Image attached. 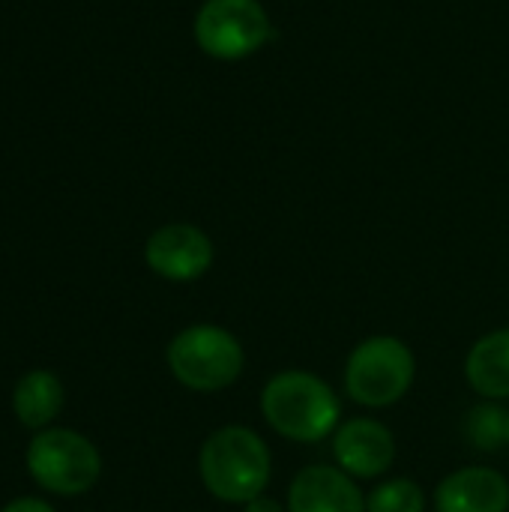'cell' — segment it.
<instances>
[{"mask_svg": "<svg viewBox=\"0 0 509 512\" xmlns=\"http://www.w3.org/2000/svg\"><path fill=\"white\" fill-rule=\"evenodd\" d=\"M261 414L276 435L297 444H318L342 426V402L333 387L303 369L279 372L264 384Z\"/></svg>", "mask_w": 509, "mask_h": 512, "instance_id": "obj_1", "label": "cell"}, {"mask_svg": "<svg viewBox=\"0 0 509 512\" xmlns=\"http://www.w3.org/2000/svg\"><path fill=\"white\" fill-rule=\"evenodd\" d=\"M204 489L222 504H249L270 483V447L246 426L216 429L198 456Z\"/></svg>", "mask_w": 509, "mask_h": 512, "instance_id": "obj_2", "label": "cell"}, {"mask_svg": "<svg viewBox=\"0 0 509 512\" xmlns=\"http://www.w3.org/2000/svg\"><path fill=\"white\" fill-rule=\"evenodd\" d=\"M243 366V345L234 333L216 324L186 327L168 345L171 375L195 393H219L231 387L240 378Z\"/></svg>", "mask_w": 509, "mask_h": 512, "instance_id": "obj_3", "label": "cell"}, {"mask_svg": "<svg viewBox=\"0 0 509 512\" xmlns=\"http://www.w3.org/2000/svg\"><path fill=\"white\" fill-rule=\"evenodd\" d=\"M414 351L396 336L363 339L345 363V393L363 408H390L414 387Z\"/></svg>", "mask_w": 509, "mask_h": 512, "instance_id": "obj_4", "label": "cell"}, {"mask_svg": "<svg viewBox=\"0 0 509 512\" xmlns=\"http://www.w3.org/2000/svg\"><path fill=\"white\" fill-rule=\"evenodd\" d=\"M273 36L258 0H204L195 15V42L216 60H243Z\"/></svg>", "mask_w": 509, "mask_h": 512, "instance_id": "obj_5", "label": "cell"}, {"mask_svg": "<svg viewBox=\"0 0 509 512\" xmlns=\"http://www.w3.org/2000/svg\"><path fill=\"white\" fill-rule=\"evenodd\" d=\"M30 477L54 495H81L99 480L102 462L96 447L69 429H48L27 450Z\"/></svg>", "mask_w": 509, "mask_h": 512, "instance_id": "obj_6", "label": "cell"}, {"mask_svg": "<svg viewBox=\"0 0 509 512\" xmlns=\"http://www.w3.org/2000/svg\"><path fill=\"white\" fill-rule=\"evenodd\" d=\"M144 258L147 267L168 282H195L213 264V243L201 228L174 222L150 234Z\"/></svg>", "mask_w": 509, "mask_h": 512, "instance_id": "obj_7", "label": "cell"}, {"mask_svg": "<svg viewBox=\"0 0 509 512\" xmlns=\"http://www.w3.org/2000/svg\"><path fill=\"white\" fill-rule=\"evenodd\" d=\"M333 456L348 477L375 480L393 468L396 441L393 432L369 417L345 420L333 435Z\"/></svg>", "mask_w": 509, "mask_h": 512, "instance_id": "obj_8", "label": "cell"}, {"mask_svg": "<svg viewBox=\"0 0 509 512\" xmlns=\"http://www.w3.org/2000/svg\"><path fill=\"white\" fill-rule=\"evenodd\" d=\"M288 512H366V498L342 468L309 465L291 480Z\"/></svg>", "mask_w": 509, "mask_h": 512, "instance_id": "obj_9", "label": "cell"}, {"mask_svg": "<svg viewBox=\"0 0 509 512\" xmlns=\"http://www.w3.org/2000/svg\"><path fill=\"white\" fill-rule=\"evenodd\" d=\"M438 512H507L509 483L495 468H462L441 480L435 492Z\"/></svg>", "mask_w": 509, "mask_h": 512, "instance_id": "obj_10", "label": "cell"}, {"mask_svg": "<svg viewBox=\"0 0 509 512\" xmlns=\"http://www.w3.org/2000/svg\"><path fill=\"white\" fill-rule=\"evenodd\" d=\"M465 375L483 399H509V327L486 333L471 345Z\"/></svg>", "mask_w": 509, "mask_h": 512, "instance_id": "obj_11", "label": "cell"}, {"mask_svg": "<svg viewBox=\"0 0 509 512\" xmlns=\"http://www.w3.org/2000/svg\"><path fill=\"white\" fill-rule=\"evenodd\" d=\"M12 408L18 414V420L30 429H42L48 426L60 408H63V384L51 375V372H30L18 381L15 396H12Z\"/></svg>", "mask_w": 509, "mask_h": 512, "instance_id": "obj_12", "label": "cell"}, {"mask_svg": "<svg viewBox=\"0 0 509 512\" xmlns=\"http://www.w3.org/2000/svg\"><path fill=\"white\" fill-rule=\"evenodd\" d=\"M465 435L474 450L483 453H498L509 444V414L498 402H483L471 408L465 420Z\"/></svg>", "mask_w": 509, "mask_h": 512, "instance_id": "obj_13", "label": "cell"}, {"mask_svg": "<svg viewBox=\"0 0 509 512\" xmlns=\"http://www.w3.org/2000/svg\"><path fill=\"white\" fill-rule=\"evenodd\" d=\"M366 512H426V492L414 480H387L369 492Z\"/></svg>", "mask_w": 509, "mask_h": 512, "instance_id": "obj_14", "label": "cell"}, {"mask_svg": "<svg viewBox=\"0 0 509 512\" xmlns=\"http://www.w3.org/2000/svg\"><path fill=\"white\" fill-rule=\"evenodd\" d=\"M0 512H54L45 501H39V498H18V501H12V504H6Z\"/></svg>", "mask_w": 509, "mask_h": 512, "instance_id": "obj_15", "label": "cell"}, {"mask_svg": "<svg viewBox=\"0 0 509 512\" xmlns=\"http://www.w3.org/2000/svg\"><path fill=\"white\" fill-rule=\"evenodd\" d=\"M243 512H288L279 501H273V498H267V495H258L255 501H249V504H243Z\"/></svg>", "mask_w": 509, "mask_h": 512, "instance_id": "obj_16", "label": "cell"}]
</instances>
